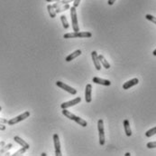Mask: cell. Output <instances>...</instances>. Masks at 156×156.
Instances as JSON below:
<instances>
[{"label": "cell", "mask_w": 156, "mask_h": 156, "mask_svg": "<svg viewBox=\"0 0 156 156\" xmlns=\"http://www.w3.org/2000/svg\"><path fill=\"white\" fill-rule=\"evenodd\" d=\"M92 81L95 83H98V84H101V85H105V86H109L111 85V82L109 80H106V79H102V78H99V77H94L92 79Z\"/></svg>", "instance_id": "obj_12"}, {"label": "cell", "mask_w": 156, "mask_h": 156, "mask_svg": "<svg viewBox=\"0 0 156 156\" xmlns=\"http://www.w3.org/2000/svg\"><path fill=\"white\" fill-rule=\"evenodd\" d=\"M53 144H54V148H55V155H57V156L61 155L60 138H59V135L56 133L53 134Z\"/></svg>", "instance_id": "obj_8"}, {"label": "cell", "mask_w": 156, "mask_h": 156, "mask_svg": "<svg viewBox=\"0 0 156 156\" xmlns=\"http://www.w3.org/2000/svg\"><path fill=\"white\" fill-rule=\"evenodd\" d=\"M98 134H99V144L104 145L106 143V139H105V132H104V121L102 119L98 120Z\"/></svg>", "instance_id": "obj_3"}, {"label": "cell", "mask_w": 156, "mask_h": 156, "mask_svg": "<svg viewBox=\"0 0 156 156\" xmlns=\"http://www.w3.org/2000/svg\"><path fill=\"white\" fill-rule=\"evenodd\" d=\"M6 130V125L3 124H0V131H4Z\"/></svg>", "instance_id": "obj_26"}, {"label": "cell", "mask_w": 156, "mask_h": 156, "mask_svg": "<svg viewBox=\"0 0 156 156\" xmlns=\"http://www.w3.org/2000/svg\"><path fill=\"white\" fill-rule=\"evenodd\" d=\"M29 116H30V112L26 111V112L23 113L22 114H20V115H18V116H16V117H14V118L10 119L8 122H7V124H8L9 125H15V124H18L19 122H22V121L25 120V119L28 118Z\"/></svg>", "instance_id": "obj_4"}, {"label": "cell", "mask_w": 156, "mask_h": 156, "mask_svg": "<svg viewBox=\"0 0 156 156\" xmlns=\"http://www.w3.org/2000/svg\"><path fill=\"white\" fill-rule=\"evenodd\" d=\"M47 10H48V13L50 15V16L51 17V18H54V17H56V12H55V8H53V5H48L47 6Z\"/></svg>", "instance_id": "obj_17"}, {"label": "cell", "mask_w": 156, "mask_h": 156, "mask_svg": "<svg viewBox=\"0 0 156 156\" xmlns=\"http://www.w3.org/2000/svg\"><path fill=\"white\" fill-rule=\"evenodd\" d=\"M98 59H99V62H100V64L105 67L106 69H109L110 68V64H109V63L106 60V58L104 57L102 55H99L98 56Z\"/></svg>", "instance_id": "obj_16"}, {"label": "cell", "mask_w": 156, "mask_h": 156, "mask_svg": "<svg viewBox=\"0 0 156 156\" xmlns=\"http://www.w3.org/2000/svg\"><path fill=\"white\" fill-rule=\"evenodd\" d=\"M60 0H46V2H58Z\"/></svg>", "instance_id": "obj_29"}, {"label": "cell", "mask_w": 156, "mask_h": 156, "mask_svg": "<svg viewBox=\"0 0 156 156\" xmlns=\"http://www.w3.org/2000/svg\"><path fill=\"white\" fill-rule=\"evenodd\" d=\"M115 2H116V0H108V4L109 6H112V5H114Z\"/></svg>", "instance_id": "obj_27"}, {"label": "cell", "mask_w": 156, "mask_h": 156, "mask_svg": "<svg viewBox=\"0 0 156 156\" xmlns=\"http://www.w3.org/2000/svg\"><path fill=\"white\" fill-rule=\"evenodd\" d=\"M80 101H81V97H76V98L69 101V102L62 103L61 105V109H67L69 107H72V106H74V105H78V103H80Z\"/></svg>", "instance_id": "obj_6"}, {"label": "cell", "mask_w": 156, "mask_h": 156, "mask_svg": "<svg viewBox=\"0 0 156 156\" xmlns=\"http://www.w3.org/2000/svg\"><path fill=\"white\" fill-rule=\"evenodd\" d=\"M125 155H126V156H130V155H131V154H130V153H129V152H126V154H125Z\"/></svg>", "instance_id": "obj_31"}, {"label": "cell", "mask_w": 156, "mask_h": 156, "mask_svg": "<svg viewBox=\"0 0 156 156\" xmlns=\"http://www.w3.org/2000/svg\"><path fill=\"white\" fill-rule=\"evenodd\" d=\"M124 128H125L126 134L127 136H131L132 135V130L130 128V124H129V121L127 119H126L124 121Z\"/></svg>", "instance_id": "obj_15"}, {"label": "cell", "mask_w": 156, "mask_h": 156, "mask_svg": "<svg viewBox=\"0 0 156 156\" xmlns=\"http://www.w3.org/2000/svg\"><path fill=\"white\" fill-rule=\"evenodd\" d=\"M46 155H47V154H46L45 152H43V153H42V156H46Z\"/></svg>", "instance_id": "obj_32"}, {"label": "cell", "mask_w": 156, "mask_h": 156, "mask_svg": "<svg viewBox=\"0 0 156 156\" xmlns=\"http://www.w3.org/2000/svg\"><path fill=\"white\" fill-rule=\"evenodd\" d=\"M14 140L15 143H17L18 144H20L22 147H24V148H25V149H27V150L30 148V145H29L25 140H23L22 138H20L19 136H14Z\"/></svg>", "instance_id": "obj_13"}, {"label": "cell", "mask_w": 156, "mask_h": 156, "mask_svg": "<svg viewBox=\"0 0 156 156\" xmlns=\"http://www.w3.org/2000/svg\"><path fill=\"white\" fill-rule=\"evenodd\" d=\"M145 18H146L147 20H149V21L152 22L153 24H155V25H156V17H155V16H153V15H152L147 14V15H145Z\"/></svg>", "instance_id": "obj_22"}, {"label": "cell", "mask_w": 156, "mask_h": 156, "mask_svg": "<svg viewBox=\"0 0 156 156\" xmlns=\"http://www.w3.org/2000/svg\"><path fill=\"white\" fill-rule=\"evenodd\" d=\"M27 151V149H25V148H21L20 150H18V151H17V152H15L14 154H12V155H14V156H17V155H21V154H24L25 152Z\"/></svg>", "instance_id": "obj_23"}, {"label": "cell", "mask_w": 156, "mask_h": 156, "mask_svg": "<svg viewBox=\"0 0 156 156\" xmlns=\"http://www.w3.org/2000/svg\"><path fill=\"white\" fill-rule=\"evenodd\" d=\"M146 147L149 148V149L156 148V142H151V143H148V144H146Z\"/></svg>", "instance_id": "obj_24"}, {"label": "cell", "mask_w": 156, "mask_h": 156, "mask_svg": "<svg viewBox=\"0 0 156 156\" xmlns=\"http://www.w3.org/2000/svg\"><path fill=\"white\" fill-rule=\"evenodd\" d=\"M5 145V142L4 141H2V142H0V149H1L3 146Z\"/></svg>", "instance_id": "obj_28"}, {"label": "cell", "mask_w": 156, "mask_h": 156, "mask_svg": "<svg viewBox=\"0 0 156 156\" xmlns=\"http://www.w3.org/2000/svg\"><path fill=\"white\" fill-rule=\"evenodd\" d=\"M138 83H139V80H138L137 78H133L127 82H126L124 84H123V89L125 90H127V89H130L131 87H133V86L136 85Z\"/></svg>", "instance_id": "obj_11"}, {"label": "cell", "mask_w": 156, "mask_h": 156, "mask_svg": "<svg viewBox=\"0 0 156 156\" xmlns=\"http://www.w3.org/2000/svg\"><path fill=\"white\" fill-rule=\"evenodd\" d=\"M79 2H80V0H73V7H74L75 8L78 7L79 5Z\"/></svg>", "instance_id": "obj_25"}, {"label": "cell", "mask_w": 156, "mask_h": 156, "mask_svg": "<svg viewBox=\"0 0 156 156\" xmlns=\"http://www.w3.org/2000/svg\"><path fill=\"white\" fill-rule=\"evenodd\" d=\"M154 134H156V126L153 127V128H152V129H150V130H148V131L145 133V136H146V137H152V136H153Z\"/></svg>", "instance_id": "obj_21"}, {"label": "cell", "mask_w": 156, "mask_h": 156, "mask_svg": "<svg viewBox=\"0 0 156 156\" xmlns=\"http://www.w3.org/2000/svg\"><path fill=\"white\" fill-rule=\"evenodd\" d=\"M152 55H153L154 56H156V49H155V50H154V51L152 52Z\"/></svg>", "instance_id": "obj_30"}, {"label": "cell", "mask_w": 156, "mask_h": 156, "mask_svg": "<svg viewBox=\"0 0 156 156\" xmlns=\"http://www.w3.org/2000/svg\"><path fill=\"white\" fill-rule=\"evenodd\" d=\"M91 56H92V60H93V63H94V65L96 67L97 70H100L101 69V64L99 62V59H98V55L96 51H93L91 53Z\"/></svg>", "instance_id": "obj_10"}, {"label": "cell", "mask_w": 156, "mask_h": 156, "mask_svg": "<svg viewBox=\"0 0 156 156\" xmlns=\"http://www.w3.org/2000/svg\"><path fill=\"white\" fill-rule=\"evenodd\" d=\"M13 147V144H5L1 149H0V154H4V153H6V152H8L11 148Z\"/></svg>", "instance_id": "obj_19"}, {"label": "cell", "mask_w": 156, "mask_h": 156, "mask_svg": "<svg viewBox=\"0 0 156 156\" xmlns=\"http://www.w3.org/2000/svg\"><path fill=\"white\" fill-rule=\"evenodd\" d=\"M56 84L59 86V87H61V89L65 90V91L68 92V93H70V94H72V95H74V94H77V90H76V89H74L73 87H72V86L68 85V84H66V83H62V82H61V81L56 82Z\"/></svg>", "instance_id": "obj_7"}, {"label": "cell", "mask_w": 156, "mask_h": 156, "mask_svg": "<svg viewBox=\"0 0 156 156\" xmlns=\"http://www.w3.org/2000/svg\"><path fill=\"white\" fill-rule=\"evenodd\" d=\"M92 34L90 32H72V33H67L63 36V38H85V37H91Z\"/></svg>", "instance_id": "obj_2"}, {"label": "cell", "mask_w": 156, "mask_h": 156, "mask_svg": "<svg viewBox=\"0 0 156 156\" xmlns=\"http://www.w3.org/2000/svg\"><path fill=\"white\" fill-rule=\"evenodd\" d=\"M62 114H63L64 116H66L67 118L74 121V122H76L77 124H79V125H81V126H83V127H86L87 125H88V123H87L84 119H82V118H80V117L75 115L74 114L71 113L70 111H68L67 109H62Z\"/></svg>", "instance_id": "obj_1"}, {"label": "cell", "mask_w": 156, "mask_h": 156, "mask_svg": "<svg viewBox=\"0 0 156 156\" xmlns=\"http://www.w3.org/2000/svg\"><path fill=\"white\" fill-rule=\"evenodd\" d=\"M91 93H92V86L90 83H88L86 85V92H85V100L87 103H90L92 100Z\"/></svg>", "instance_id": "obj_9"}, {"label": "cell", "mask_w": 156, "mask_h": 156, "mask_svg": "<svg viewBox=\"0 0 156 156\" xmlns=\"http://www.w3.org/2000/svg\"><path fill=\"white\" fill-rule=\"evenodd\" d=\"M71 16H72V28L74 32H79V27L78 24V16H77V11L74 7H71Z\"/></svg>", "instance_id": "obj_5"}, {"label": "cell", "mask_w": 156, "mask_h": 156, "mask_svg": "<svg viewBox=\"0 0 156 156\" xmlns=\"http://www.w3.org/2000/svg\"><path fill=\"white\" fill-rule=\"evenodd\" d=\"M70 8H71L70 5L66 4V5H63V6H61V7H57V8L55 9V12H56V13H61V12H62V11H66V10L70 9Z\"/></svg>", "instance_id": "obj_20"}, {"label": "cell", "mask_w": 156, "mask_h": 156, "mask_svg": "<svg viewBox=\"0 0 156 156\" xmlns=\"http://www.w3.org/2000/svg\"><path fill=\"white\" fill-rule=\"evenodd\" d=\"M61 21L62 26H63V27L65 29H68L69 27H70V25H69V22H68V20L66 18V15H61Z\"/></svg>", "instance_id": "obj_18"}, {"label": "cell", "mask_w": 156, "mask_h": 156, "mask_svg": "<svg viewBox=\"0 0 156 156\" xmlns=\"http://www.w3.org/2000/svg\"><path fill=\"white\" fill-rule=\"evenodd\" d=\"M1 110H2V107H1V106H0V111H1Z\"/></svg>", "instance_id": "obj_33"}, {"label": "cell", "mask_w": 156, "mask_h": 156, "mask_svg": "<svg viewBox=\"0 0 156 156\" xmlns=\"http://www.w3.org/2000/svg\"><path fill=\"white\" fill-rule=\"evenodd\" d=\"M82 53H81V50H76V51H74L73 53H72L70 56H68L67 57H66V61L67 62H71V61H72L73 59H75L77 56H80Z\"/></svg>", "instance_id": "obj_14"}]
</instances>
